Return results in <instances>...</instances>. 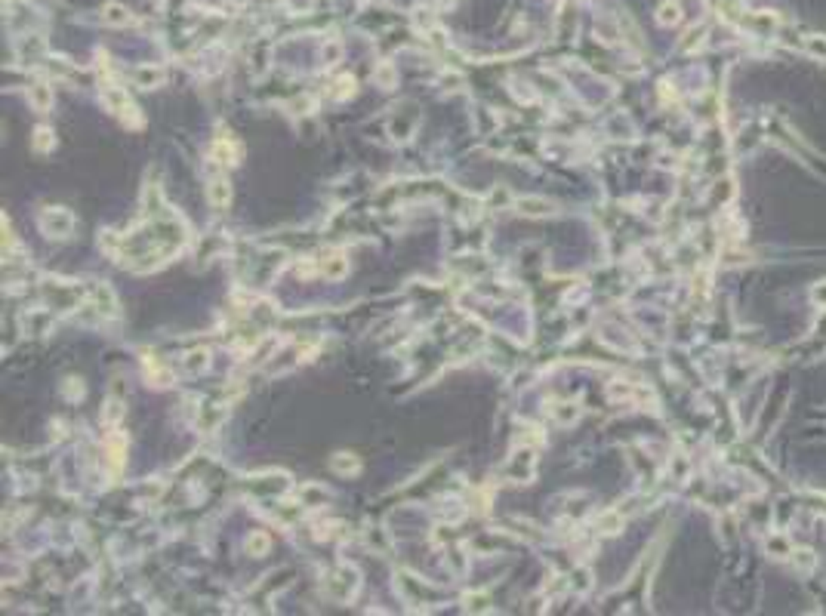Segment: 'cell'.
I'll return each instance as SVG.
<instances>
[{
  "label": "cell",
  "instance_id": "cell-1",
  "mask_svg": "<svg viewBox=\"0 0 826 616\" xmlns=\"http://www.w3.org/2000/svg\"><path fill=\"white\" fill-rule=\"evenodd\" d=\"M41 228L46 237H68L71 231H75V216L65 207H50V210H43V216H41Z\"/></svg>",
  "mask_w": 826,
  "mask_h": 616
},
{
  "label": "cell",
  "instance_id": "cell-2",
  "mask_svg": "<svg viewBox=\"0 0 826 616\" xmlns=\"http://www.w3.org/2000/svg\"><path fill=\"white\" fill-rule=\"evenodd\" d=\"M102 99H105V105H108L117 117H124L127 123H142V117L136 115V105L130 102V96L121 87H111V83L102 87Z\"/></svg>",
  "mask_w": 826,
  "mask_h": 616
},
{
  "label": "cell",
  "instance_id": "cell-3",
  "mask_svg": "<svg viewBox=\"0 0 826 616\" xmlns=\"http://www.w3.org/2000/svg\"><path fill=\"white\" fill-rule=\"evenodd\" d=\"M207 201L213 210H226L231 203V185L228 179H213V182L207 185Z\"/></svg>",
  "mask_w": 826,
  "mask_h": 616
},
{
  "label": "cell",
  "instance_id": "cell-4",
  "mask_svg": "<svg viewBox=\"0 0 826 616\" xmlns=\"http://www.w3.org/2000/svg\"><path fill=\"white\" fill-rule=\"evenodd\" d=\"M136 87H142V90H151V87H157V83H164V71L161 68H155V65H142V68H136Z\"/></svg>",
  "mask_w": 826,
  "mask_h": 616
},
{
  "label": "cell",
  "instance_id": "cell-5",
  "mask_svg": "<svg viewBox=\"0 0 826 616\" xmlns=\"http://www.w3.org/2000/svg\"><path fill=\"white\" fill-rule=\"evenodd\" d=\"M102 19H105V25H115V28H124V25L133 22V16L127 12V6H121V3H108V6H105Z\"/></svg>",
  "mask_w": 826,
  "mask_h": 616
},
{
  "label": "cell",
  "instance_id": "cell-6",
  "mask_svg": "<svg viewBox=\"0 0 826 616\" xmlns=\"http://www.w3.org/2000/svg\"><path fill=\"white\" fill-rule=\"evenodd\" d=\"M518 210L524 216H546V213H552V203L546 201V197H521Z\"/></svg>",
  "mask_w": 826,
  "mask_h": 616
},
{
  "label": "cell",
  "instance_id": "cell-7",
  "mask_svg": "<svg viewBox=\"0 0 826 616\" xmlns=\"http://www.w3.org/2000/svg\"><path fill=\"white\" fill-rule=\"evenodd\" d=\"M28 99H31V105H35L37 111H50V105H52V87H50V83H35V87L28 90Z\"/></svg>",
  "mask_w": 826,
  "mask_h": 616
},
{
  "label": "cell",
  "instance_id": "cell-8",
  "mask_svg": "<svg viewBox=\"0 0 826 616\" xmlns=\"http://www.w3.org/2000/svg\"><path fill=\"white\" fill-rule=\"evenodd\" d=\"M321 271L330 277V281H340V277H346L348 271V262L342 259V256H330L327 262H321Z\"/></svg>",
  "mask_w": 826,
  "mask_h": 616
},
{
  "label": "cell",
  "instance_id": "cell-9",
  "mask_svg": "<svg viewBox=\"0 0 826 616\" xmlns=\"http://www.w3.org/2000/svg\"><path fill=\"white\" fill-rule=\"evenodd\" d=\"M805 52H808L811 59H820V62H826V37L823 34L805 37Z\"/></svg>",
  "mask_w": 826,
  "mask_h": 616
},
{
  "label": "cell",
  "instance_id": "cell-10",
  "mask_svg": "<svg viewBox=\"0 0 826 616\" xmlns=\"http://www.w3.org/2000/svg\"><path fill=\"white\" fill-rule=\"evenodd\" d=\"M657 22L660 25H678L682 22V6L678 3H663L657 12Z\"/></svg>",
  "mask_w": 826,
  "mask_h": 616
},
{
  "label": "cell",
  "instance_id": "cell-11",
  "mask_svg": "<svg viewBox=\"0 0 826 616\" xmlns=\"http://www.w3.org/2000/svg\"><path fill=\"white\" fill-rule=\"evenodd\" d=\"M768 552L774 555V558H786V555H792V546L786 536H771L768 539Z\"/></svg>",
  "mask_w": 826,
  "mask_h": 616
},
{
  "label": "cell",
  "instance_id": "cell-12",
  "mask_svg": "<svg viewBox=\"0 0 826 616\" xmlns=\"http://www.w3.org/2000/svg\"><path fill=\"white\" fill-rule=\"evenodd\" d=\"M333 472H340V475H352V472H358V459L355 456H348V453H340L333 459Z\"/></svg>",
  "mask_w": 826,
  "mask_h": 616
},
{
  "label": "cell",
  "instance_id": "cell-13",
  "mask_svg": "<svg viewBox=\"0 0 826 616\" xmlns=\"http://www.w3.org/2000/svg\"><path fill=\"white\" fill-rule=\"evenodd\" d=\"M792 561H796L798 570H811V567L817 564V558H814L811 548H796V552H792Z\"/></svg>",
  "mask_w": 826,
  "mask_h": 616
},
{
  "label": "cell",
  "instance_id": "cell-14",
  "mask_svg": "<svg viewBox=\"0 0 826 616\" xmlns=\"http://www.w3.org/2000/svg\"><path fill=\"white\" fill-rule=\"evenodd\" d=\"M247 548L256 555V558H262V555L268 552V536H266V533H253V536L247 539Z\"/></svg>",
  "mask_w": 826,
  "mask_h": 616
},
{
  "label": "cell",
  "instance_id": "cell-15",
  "mask_svg": "<svg viewBox=\"0 0 826 616\" xmlns=\"http://www.w3.org/2000/svg\"><path fill=\"white\" fill-rule=\"evenodd\" d=\"M31 145H35V151H50L52 145H56V139H52V132L46 130V127H41V130L35 132V142H31Z\"/></svg>",
  "mask_w": 826,
  "mask_h": 616
},
{
  "label": "cell",
  "instance_id": "cell-16",
  "mask_svg": "<svg viewBox=\"0 0 826 616\" xmlns=\"http://www.w3.org/2000/svg\"><path fill=\"white\" fill-rule=\"evenodd\" d=\"M373 77H376V83H380V87H386V90L395 87V68H392V65H380V68L373 71Z\"/></svg>",
  "mask_w": 826,
  "mask_h": 616
},
{
  "label": "cell",
  "instance_id": "cell-17",
  "mask_svg": "<svg viewBox=\"0 0 826 616\" xmlns=\"http://www.w3.org/2000/svg\"><path fill=\"white\" fill-rule=\"evenodd\" d=\"M598 527H601V533H617L620 527H623V521H620V515H613V512H607V515H601V521H598Z\"/></svg>",
  "mask_w": 826,
  "mask_h": 616
},
{
  "label": "cell",
  "instance_id": "cell-18",
  "mask_svg": "<svg viewBox=\"0 0 826 616\" xmlns=\"http://www.w3.org/2000/svg\"><path fill=\"white\" fill-rule=\"evenodd\" d=\"M185 367L191 370V373H197L201 367H207V352H195V355H188V361H185Z\"/></svg>",
  "mask_w": 826,
  "mask_h": 616
},
{
  "label": "cell",
  "instance_id": "cell-19",
  "mask_svg": "<svg viewBox=\"0 0 826 616\" xmlns=\"http://www.w3.org/2000/svg\"><path fill=\"white\" fill-rule=\"evenodd\" d=\"M811 299H814L820 308H826V281L823 284H814V290H811Z\"/></svg>",
  "mask_w": 826,
  "mask_h": 616
},
{
  "label": "cell",
  "instance_id": "cell-20",
  "mask_svg": "<svg viewBox=\"0 0 826 616\" xmlns=\"http://www.w3.org/2000/svg\"><path fill=\"white\" fill-rule=\"evenodd\" d=\"M340 52H342V46H340V43H330L327 50H324V56H327L330 62H336V59H340Z\"/></svg>",
  "mask_w": 826,
  "mask_h": 616
}]
</instances>
